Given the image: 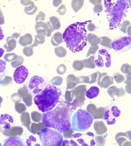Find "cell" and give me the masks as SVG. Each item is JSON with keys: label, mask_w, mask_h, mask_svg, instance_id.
I'll use <instances>...</instances> for the list:
<instances>
[{"label": "cell", "mask_w": 131, "mask_h": 146, "mask_svg": "<svg viewBox=\"0 0 131 146\" xmlns=\"http://www.w3.org/2000/svg\"><path fill=\"white\" fill-rule=\"evenodd\" d=\"M71 107L70 105L67 103H62L55 110L43 113L42 122L46 127L53 128L60 133H64L71 127Z\"/></svg>", "instance_id": "cell-1"}, {"label": "cell", "mask_w": 131, "mask_h": 146, "mask_svg": "<svg viewBox=\"0 0 131 146\" xmlns=\"http://www.w3.org/2000/svg\"><path fill=\"white\" fill-rule=\"evenodd\" d=\"M91 20L84 22H76L66 28L63 35V38L68 48L73 53L82 51L87 45L86 26Z\"/></svg>", "instance_id": "cell-2"}, {"label": "cell", "mask_w": 131, "mask_h": 146, "mask_svg": "<svg viewBox=\"0 0 131 146\" xmlns=\"http://www.w3.org/2000/svg\"><path fill=\"white\" fill-rule=\"evenodd\" d=\"M130 1H104L105 12L109 22L110 29H117L120 26L130 8Z\"/></svg>", "instance_id": "cell-3"}, {"label": "cell", "mask_w": 131, "mask_h": 146, "mask_svg": "<svg viewBox=\"0 0 131 146\" xmlns=\"http://www.w3.org/2000/svg\"><path fill=\"white\" fill-rule=\"evenodd\" d=\"M61 92L53 85H47L43 90L35 97V104L38 109L44 113L51 111L59 101Z\"/></svg>", "instance_id": "cell-4"}, {"label": "cell", "mask_w": 131, "mask_h": 146, "mask_svg": "<svg viewBox=\"0 0 131 146\" xmlns=\"http://www.w3.org/2000/svg\"><path fill=\"white\" fill-rule=\"evenodd\" d=\"M93 121V116L86 110L80 109L71 118V128L79 132L88 130Z\"/></svg>", "instance_id": "cell-5"}, {"label": "cell", "mask_w": 131, "mask_h": 146, "mask_svg": "<svg viewBox=\"0 0 131 146\" xmlns=\"http://www.w3.org/2000/svg\"><path fill=\"white\" fill-rule=\"evenodd\" d=\"M38 134L43 146H60L63 143L64 137L61 133L50 128L40 130Z\"/></svg>", "instance_id": "cell-6"}, {"label": "cell", "mask_w": 131, "mask_h": 146, "mask_svg": "<svg viewBox=\"0 0 131 146\" xmlns=\"http://www.w3.org/2000/svg\"><path fill=\"white\" fill-rule=\"evenodd\" d=\"M96 64L98 67H102L105 64L106 67L111 66L110 56L106 50L102 49L98 52V58L95 61Z\"/></svg>", "instance_id": "cell-7"}, {"label": "cell", "mask_w": 131, "mask_h": 146, "mask_svg": "<svg viewBox=\"0 0 131 146\" xmlns=\"http://www.w3.org/2000/svg\"><path fill=\"white\" fill-rule=\"evenodd\" d=\"M28 76V70L25 66H20L16 69L13 74V80L16 83L22 84Z\"/></svg>", "instance_id": "cell-8"}, {"label": "cell", "mask_w": 131, "mask_h": 146, "mask_svg": "<svg viewBox=\"0 0 131 146\" xmlns=\"http://www.w3.org/2000/svg\"><path fill=\"white\" fill-rule=\"evenodd\" d=\"M120 111L116 106L111 108L110 110L105 111L104 119L106 121L108 125H112L116 123V118L120 115Z\"/></svg>", "instance_id": "cell-9"}, {"label": "cell", "mask_w": 131, "mask_h": 146, "mask_svg": "<svg viewBox=\"0 0 131 146\" xmlns=\"http://www.w3.org/2000/svg\"><path fill=\"white\" fill-rule=\"evenodd\" d=\"M131 42V37H123L114 41L111 43V48L116 51H120L124 47L130 45Z\"/></svg>", "instance_id": "cell-10"}, {"label": "cell", "mask_w": 131, "mask_h": 146, "mask_svg": "<svg viewBox=\"0 0 131 146\" xmlns=\"http://www.w3.org/2000/svg\"><path fill=\"white\" fill-rule=\"evenodd\" d=\"M44 81L43 78L38 76H34L31 79L29 85V88L30 90L34 89L33 93L37 94L41 91V90L39 88V86L42 84Z\"/></svg>", "instance_id": "cell-11"}, {"label": "cell", "mask_w": 131, "mask_h": 146, "mask_svg": "<svg viewBox=\"0 0 131 146\" xmlns=\"http://www.w3.org/2000/svg\"><path fill=\"white\" fill-rule=\"evenodd\" d=\"M14 122L12 116L7 113L1 114L0 116V126L4 130H8L11 128V124Z\"/></svg>", "instance_id": "cell-12"}, {"label": "cell", "mask_w": 131, "mask_h": 146, "mask_svg": "<svg viewBox=\"0 0 131 146\" xmlns=\"http://www.w3.org/2000/svg\"><path fill=\"white\" fill-rule=\"evenodd\" d=\"M3 146H24L25 144L24 141L19 137H11L6 139Z\"/></svg>", "instance_id": "cell-13"}, {"label": "cell", "mask_w": 131, "mask_h": 146, "mask_svg": "<svg viewBox=\"0 0 131 146\" xmlns=\"http://www.w3.org/2000/svg\"><path fill=\"white\" fill-rule=\"evenodd\" d=\"M7 74L8 73L6 67V62L0 59V82L5 80Z\"/></svg>", "instance_id": "cell-14"}, {"label": "cell", "mask_w": 131, "mask_h": 146, "mask_svg": "<svg viewBox=\"0 0 131 146\" xmlns=\"http://www.w3.org/2000/svg\"><path fill=\"white\" fill-rule=\"evenodd\" d=\"M99 93V89L96 86H92L86 92V96L89 99H93L97 97Z\"/></svg>", "instance_id": "cell-15"}, {"label": "cell", "mask_w": 131, "mask_h": 146, "mask_svg": "<svg viewBox=\"0 0 131 146\" xmlns=\"http://www.w3.org/2000/svg\"><path fill=\"white\" fill-rule=\"evenodd\" d=\"M4 37L3 33V30L1 29V27L0 26V41L2 40Z\"/></svg>", "instance_id": "cell-16"}, {"label": "cell", "mask_w": 131, "mask_h": 146, "mask_svg": "<svg viewBox=\"0 0 131 146\" xmlns=\"http://www.w3.org/2000/svg\"><path fill=\"white\" fill-rule=\"evenodd\" d=\"M77 141L79 142L80 143L82 144V146H88L87 144H86L85 143V141H84L82 139H78Z\"/></svg>", "instance_id": "cell-17"}, {"label": "cell", "mask_w": 131, "mask_h": 146, "mask_svg": "<svg viewBox=\"0 0 131 146\" xmlns=\"http://www.w3.org/2000/svg\"><path fill=\"white\" fill-rule=\"evenodd\" d=\"M4 52V50L1 48H0V58L3 57V55Z\"/></svg>", "instance_id": "cell-18"}, {"label": "cell", "mask_w": 131, "mask_h": 146, "mask_svg": "<svg viewBox=\"0 0 131 146\" xmlns=\"http://www.w3.org/2000/svg\"><path fill=\"white\" fill-rule=\"evenodd\" d=\"M1 144L0 143V146H1Z\"/></svg>", "instance_id": "cell-19"}]
</instances>
